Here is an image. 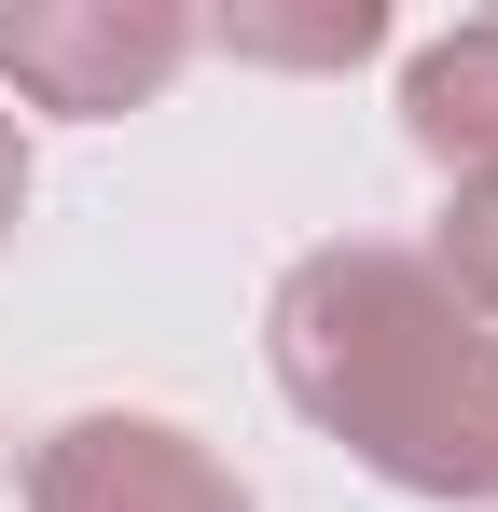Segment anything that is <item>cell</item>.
Masks as SVG:
<instances>
[{"label":"cell","mask_w":498,"mask_h":512,"mask_svg":"<svg viewBox=\"0 0 498 512\" xmlns=\"http://www.w3.org/2000/svg\"><path fill=\"white\" fill-rule=\"evenodd\" d=\"M277 402L402 499H498V319L402 236H332L263 291Z\"/></svg>","instance_id":"6da1fadb"},{"label":"cell","mask_w":498,"mask_h":512,"mask_svg":"<svg viewBox=\"0 0 498 512\" xmlns=\"http://www.w3.org/2000/svg\"><path fill=\"white\" fill-rule=\"evenodd\" d=\"M429 263H443V291H457L471 319H498V167L443 194V236H429Z\"/></svg>","instance_id":"8992f818"},{"label":"cell","mask_w":498,"mask_h":512,"mask_svg":"<svg viewBox=\"0 0 498 512\" xmlns=\"http://www.w3.org/2000/svg\"><path fill=\"white\" fill-rule=\"evenodd\" d=\"M402 139L443 180H485L498 167V14H457L402 56Z\"/></svg>","instance_id":"277c9868"},{"label":"cell","mask_w":498,"mask_h":512,"mask_svg":"<svg viewBox=\"0 0 498 512\" xmlns=\"http://www.w3.org/2000/svg\"><path fill=\"white\" fill-rule=\"evenodd\" d=\"M14 222H28V125L0 111V236H14Z\"/></svg>","instance_id":"52a82bcc"},{"label":"cell","mask_w":498,"mask_h":512,"mask_svg":"<svg viewBox=\"0 0 498 512\" xmlns=\"http://www.w3.org/2000/svg\"><path fill=\"white\" fill-rule=\"evenodd\" d=\"M194 70V14L180 0H0V84L56 125L153 111Z\"/></svg>","instance_id":"7a4b0ae2"},{"label":"cell","mask_w":498,"mask_h":512,"mask_svg":"<svg viewBox=\"0 0 498 512\" xmlns=\"http://www.w3.org/2000/svg\"><path fill=\"white\" fill-rule=\"evenodd\" d=\"M14 499L28 512H249V485H236V457H208L180 416L97 402V416H56L14 457Z\"/></svg>","instance_id":"3957f363"},{"label":"cell","mask_w":498,"mask_h":512,"mask_svg":"<svg viewBox=\"0 0 498 512\" xmlns=\"http://www.w3.org/2000/svg\"><path fill=\"white\" fill-rule=\"evenodd\" d=\"M194 42H222L236 70H360L388 56V0H319V14H194Z\"/></svg>","instance_id":"5b68a950"}]
</instances>
